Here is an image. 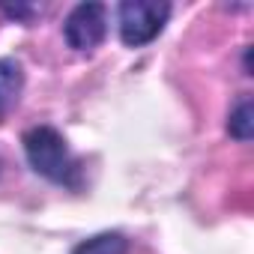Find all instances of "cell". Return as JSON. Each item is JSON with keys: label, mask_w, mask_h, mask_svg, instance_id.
Segmentation results:
<instances>
[{"label": "cell", "mask_w": 254, "mask_h": 254, "mask_svg": "<svg viewBox=\"0 0 254 254\" xmlns=\"http://www.w3.org/2000/svg\"><path fill=\"white\" fill-rule=\"evenodd\" d=\"M24 144V156L30 162V168L66 189H81V162L72 156L69 144L63 141V135L51 126H33L30 132H24L21 138Z\"/></svg>", "instance_id": "cell-1"}, {"label": "cell", "mask_w": 254, "mask_h": 254, "mask_svg": "<svg viewBox=\"0 0 254 254\" xmlns=\"http://www.w3.org/2000/svg\"><path fill=\"white\" fill-rule=\"evenodd\" d=\"M171 6L159 0H126L120 3V39L129 48L153 42L168 24Z\"/></svg>", "instance_id": "cell-2"}, {"label": "cell", "mask_w": 254, "mask_h": 254, "mask_svg": "<svg viewBox=\"0 0 254 254\" xmlns=\"http://www.w3.org/2000/svg\"><path fill=\"white\" fill-rule=\"evenodd\" d=\"M108 33V9L102 3H78L63 24V36L75 51H93Z\"/></svg>", "instance_id": "cell-3"}, {"label": "cell", "mask_w": 254, "mask_h": 254, "mask_svg": "<svg viewBox=\"0 0 254 254\" xmlns=\"http://www.w3.org/2000/svg\"><path fill=\"white\" fill-rule=\"evenodd\" d=\"M24 90V72L15 57H0V123L18 105Z\"/></svg>", "instance_id": "cell-4"}, {"label": "cell", "mask_w": 254, "mask_h": 254, "mask_svg": "<svg viewBox=\"0 0 254 254\" xmlns=\"http://www.w3.org/2000/svg\"><path fill=\"white\" fill-rule=\"evenodd\" d=\"M72 254H129V239L123 233H96L75 245Z\"/></svg>", "instance_id": "cell-5"}, {"label": "cell", "mask_w": 254, "mask_h": 254, "mask_svg": "<svg viewBox=\"0 0 254 254\" xmlns=\"http://www.w3.org/2000/svg\"><path fill=\"white\" fill-rule=\"evenodd\" d=\"M227 132L236 138V141H251L254 135V105L251 99H239L236 108L230 111V120H227Z\"/></svg>", "instance_id": "cell-6"}, {"label": "cell", "mask_w": 254, "mask_h": 254, "mask_svg": "<svg viewBox=\"0 0 254 254\" xmlns=\"http://www.w3.org/2000/svg\"><path fill=\"white\" fill-rule=\"evenodd\" d=\"M0 9H3L9 18H21V21H27L33 12H36V6H9V3H3V6H0Z\"/></svg>", "instance_id": "cell-7"}]
</instances>
